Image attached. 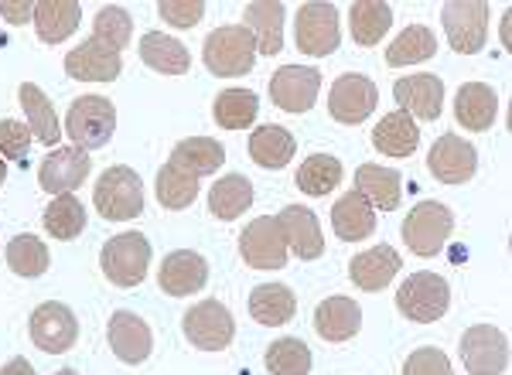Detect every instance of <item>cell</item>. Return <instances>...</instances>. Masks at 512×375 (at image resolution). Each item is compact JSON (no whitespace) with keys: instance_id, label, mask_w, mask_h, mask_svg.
<instances>
[{"instance_id":"obj_10","label":"cell","mask_w":512,"mask_h":375,"mask_svg":"<svg viewBox=\"0 0 512 375\" xmlns=\"http://www.w3.org/2000/svg\"><path fill=\"white\" fill-rule=\"evenodd\" d=\"M342 41V28H338L335 4H321L311 0L297 11V48L311 58H328Z\"/></svg>"},{"instance_id":"obj_35","label":"cell","mask_w":512,"mask_h":375,"mask_svg":"<svg viewBox=\"0 0 512 375\" xmlns=\"http://www.w3.org/2000/svg\"><path fill=\"white\" fill-rule=\"evenodd\" d=\"M253 205V185L243 174H226L209 191V212L222 222H233Z\"/></svg>"},{"instance_id":"obj_14","label":"cell","mask_w":512,"mask_h":375,"mask_svg":"<svg viewBox=\"0 0 512 375\" xmlns=\"http://www.w3.org/2000/svg\"><path fill=\"white\" fill-rule=\"evenodd\" d=\"M79 338V321L59 300H48L31 314V341L48 355H62L76 345Z\"/></svg>"},{"instance_id":"obj_4","label":"cell","mask_w":512,"mask_h":375,"mask_svg":"<svg viewBox=\"0 0 512 375\" xmlns=\"http://www.w3.org/2000/svg\"><path fill=\"white\" fill-rule=\"evenodd\" d=\"M117 130V110H113L110 99L103 96H82L72 103L69 116H65V130L72 140V147L79 150H93L106 147Z\"/></svg>"},{"instance_id":"obj_31","label":"cell","mask_w":512,"mask_h":375,"mask_svg":"<svg viewBox=\"0 0 512 375\" xmlns=\"http://www.w3.org/2000/svg\"><path fill=\"white\" fill-rule=\"evenodd\" d=\"M294 150H297L294 133L287 127H277V123H267V127L250 133L253 161L260 164V168H267V171L287 168V164H291V157H294Z\"/></svg>"},{"instance_id":"obj_42","label":"cell","mask_w":512,"mask_h":375,"mask_svg":"<svg viewBox=\"0 0 512 375\" xmlns=\"http://www.w3.org/2000/svg\"><path fill=\"white\" fill-rule=\"evenodd\" d=\"M270 375H308L311 372V348L301 338H280L263 355Z\"/></svg>"},{"instance_id":"obj_15","label":"cell","mask_w":512,"mask_h":375,"mask_svg":"<svg viewBox=\"0 0 512 375\" xmlns=\"http://www.w3.org/2000/svg\"><path fill=\"white\" fill-rule=\"evenodd\" d=\"M239 256L253 270H280L287 266V243L277 229V219L263 215L246 225V232L239 236Z\"/></svg>"},{"instance_id":"obj_20","label":"cell","mask_w":512,"mask_h":375,"mask_svg":"<svg viewBox=\"0 0 512 375\" xmlns=\"http://www.w3.org/2000/svg\"><path fill=\"white\" fill-rule=\"evenodd\" d=\"M106 338H110V348L120 362L127 365H140L151 358V348H154V338H151V328L137 318L134 311H117L110 318V328H106Z\"/></svg>"},{"instance_id":"obj_6","label":"cell","mask_w":512,"mask_h":375,"mask_svg":"<svg viewBox=\"0 0 512 375\" xmlns=\"http://www.w3.org/2000/svg\"><path fill=\"white\" fill-rule=\"evenodd\" d=\"M454 229V215L448 205L441 202H420L410 208V215L403 219V243L410 246L414 256H437L448 243Z\"/></svg>"},{"instance_id":"obj_49","label":"cell","mask_w":512,"mask_h":375,"mask_svg":"<svg viewBox=\"0 0 512 375\" xmlns=\"http://www.w3.org/2000/svg\"><path fill=\"white\" fill-rule=\"evenodd\" d=\"M0 375H35V369H31L28 358H11V362L0 369Z\"/></svg>"},{"instance_id":"obj_39","label":"cell","mask_w":512,"mask_h":375,"mask_svg":"<svg viewBox=\"0 0 512 375\" xmlns=\"http://www.w3.org/2000/svg\"><path fill=\"white\" fill-rule=\"evenodd\" d=\"M434 52H437L434 31L424 28V24H410V28L400 31L393 45L386 48V62L390 65H417V62L434 58Z\"/></svg>"},{"instance_id":"obj_50","label":"cell","mask_w":512,"mask_h":375,"mask_svg":"<svg viewBox=\"0 0 512 375\" xmlns=\"http://www.w3.org/2000/svg\"><path fill=\"white\" fill-rule=\"evenodd\" d=\"M4 178H7V164H4V157H0V185H4Z\"/></svg>"},{"instance_id":"obj_26","label":"cell","mask_w":512,"mask_h":375,"mask_svg":"<svg viewBox=\"0 0 512 375\" xmlns=\"http://www.w3.org/2000/svg\"><path fill=\"white\" fill-rule=\"evenodd\" d=\"M499 116V99L485 82H465L454 99V120L465 130H489Z\"/></svg>"},{"instance_id":"obj_24","label":"cell","mask_w":512,"mask_h":375,"mask_svg":"<svg viewBox=\"0 0 512 375\" xmlns=\"http://www.w3.org/2000/svg\"><path fill=\"white\" fill-rule=\"evenodd\" d=\"M400 273V253L393 246H373L349 263V280L359 290H383Z\"/></svg>"},{"instance_id":"obj_47","label":"cell","mask_w":512,"mask_h":375,"mask_svg":"<svg viewBox=\"0 0 512 375\" xmlns=\"http://www.w3.org/2000/svg\"><path fill=\"white\" fill-rule=\"evenodd\" d=\"M35 133L28 130V123L21 120H0V154L4 157H24L31 147Z\"/></svg>"},{"instance_id":"obj_18","label":"cell","mask_w":512,"mask_h":375,"mask_svg":"<svg viewBox=\"0 0 512 375\" xmlns=\"http://www.w3.org/2000/svg\"><path fill=\"white\" fill-rule=\"evenodd\" d=\"M277 229L284 236L287 249L301 260H318L325 253V236H321L318 215L304 205H287L284 212L277 215Z\"/></svg>"},{"instance_id":"obj_23","label":"cell","mask_w":512,"mask_h":375,"mask_svg":"<svg viewBox=\"0 0 512 375\" xmlns=\"http://www.w3.org/2000/svg\"><path fill=\"white\" fill-rule=\"evenodd\" d=\"M332 229L338 239L345 243H359V239H369L376 232V208L359 195V191H349L342 195L332 208Z\"/></svg>"},{"instance_id":"obj_1","label":"cell","mask_w":512,"mask_h":375,"mask_svg":"<svg viewBox=\"0 0 512 375\" xmlns=\"http://www.w3.org/2000/svg\"><path fill=\"white\" fill-rule=\"evenodd\" d=\"M93 205L106 222H127L144 212V185L134 168H106L93 188Z\"/></svg>"},{"instance_id":"obj_8","label":"cell","mask_w":512,"mask_h":375,"mask_svg":"<svg viewBox=\"0 0 512 375\" xmlns=\"http://www.w3.org/2000/svg\"><path fill=\"white\" fill-rule=\"evenodd\" d=\"M444 35L458 55H475L489 38V4L482 0H454L441 11Z\"/></svg>"},{"instance_id":"obj_44","label":"cell","mask_w":512,"mask_h":375,"mask_svg":"<svg viewBox=\"0 0 512 375\" xmlns=\"http://www.w3.org/2000/svg\"><path fill=\"white\" fill-rule=\"evenodd\" d=\"M154 191H158V202L164 208H188L198 198V178L175 168V164H164L158 171V185H154Z\"/></svg>"},{"instance_id":"obj_13","label":"cell","mask_w":512,"mask_h":375,"mask_svg":"<svg viewBox=\"0 0 512 375\" xmlns=\"http://www.w3.org/2000/svg\"><path fill=\"white\" fill-rule=\"evenodd\" d=\"M427 168L441 185H465L478 171V150L468 140H461L458 133H444L427 154Z\"/></svg>"},{"instance_id":"obj_12","label":"cell","mask_w":512,"mask_h":375,"mask_svg":"<svg viewBox=\"0 0 512 375\" xmlns=\"http://www.w3.org/2000/svg\"><path fill=\"white\" fill-rule=\"evenodd\" d=\"M379 103V89L373 79H366V75H342V79H335L332 93H328V110L338 123H345V127H355V123L369 120Z\"/></svg>"},{"instance_id":"obj_51","label":"cell","mask_w":512,"mask_h":375,"mask_svg":"<svg viewBox=\"0 0 512 375\" xmlns=\"http://www.w3.org/2000/svg\"><path fill=\"white\" fill-rule=\"evenodd\" d=\"M55 375H79L76 369H62V372H55Z\"/></svg>"},{"instance_id":"obj_22","label":"cell","mask_w":512,"mask_h":375,"mask_svg":"<svg viewBox=\"0 0 512 375\" xmlns=\"http://www.w3.org/2000/svg\"><path fill=\"white\" fill-rule=\"evenodd\" d=\"M243 28L253 35L256 52L260 55L284 52V4H277V0H256V4H246Z\"/></svg>"},{"instance_id":"obj_37","label":"cell","mask_w":512,"mask_h":375,"mask_svg":"<svg viewBox=\"0 0 512 375\" xmlns=\"http://www.w3.org/2000/svg\"><path fill=\"white\" fill-rule=\"evenodd\" d=\"M294 185L311 198H325L328 191H335L342 185V164H338V157H328V154L308 157V161L301 164V171H297Z\"/></svg>"},{"instance_id":"obj_5","label":"cell","mask_w":512,"mask_h":375,"mask_svg":"<svg viewBox=\"0 0 512 375\" xmlns=\"http://www.w3.org/2000/svg\"><path fill=\"white\" fill-rule=\"evenodd\" d=\"M99 266H103V277L117 287H137L151 266V243L140 232L113 236L99 253Z\"/></svg>"},{"instance_id":"obj_36","label":"cell","mask_w":512,"mask_h":375,"mask_svg":"<svg viewBox=\"0 0 512 375\" xmlns=\"http://www.w3.org/2000/svg\"><path fill=\"white\" fill-rule=\"evenodd\" d=\"M390 24H393V11L386 4H379V0H359L349 11V28L355 45H366V48L379 45L386 31H390Z\"/></svg>"},{"instance_id":"obj_28","label":"cell","mask_w":512,"mask_h":375,"mask_svg":"<svg viewBox=\"0 0 512 375\" xmlns=\"http://www.w3.org/2000/svg\"><path fill=\"white\" fill-rule=\"evenodd\" d=\"M373 147L386 157H410L414 154V150L420 147V130L414 123V116H407L403 110L383 116L373 130Z\"/></svg>"},{"instance_id":"obj_9","label":"cell","mask_w":512,"mask_h":375,"mask_svg":"<svg viewBox=\"0 0 512 375\" xmlns=\"http://www.w3.org/2000/svg\"><path fill=\"white\" fill-rule=\"evenodd\" d=\"M458 355L468 375H502L509 365V341L495 324H475L461 335Z\"/></svg>"},{"instance_id":"obj_48","label":"cell","mask_w":512,"mask_h":375,"mask_svg":"<svg viewBox=\"0 0 512 375\" xmlns=\"http://www.w3.org/2000/svg\"><path fill=\"white\" fill-rule=\"evenodd\" d=\"M0 14L11 24H24L28 18H35V4L31 0H24V4H18V0H0Z\"/></svg>"},{"instance_id":"obj_45","label":"cell","mask_w":512,"mask_h":375,"mask_svg":"<svg viewBox=\"0 0 512 375\" xmlns=\"http://www.w3.org/2000/svg\"><path fill=\"white\" fill-rule=\"evenodd\" d=\"M158 14L171 24V28L185 31V28H195V24L202 21L205 4H202V0H161Z\"/></svg>"},{"instance_id":"obj_2","label":"cell","mask_w":512,"mask_h":375,"mask_svg":"<svg viewBox=\"0 0 512 375\" xmlns=\"http://www.w3.org/2000/svg\"><path fill=\"white\" fill-rule=\"evenodd\" d=\"M202 58L212 75H226V79L246 75L256 62V41L243 24H226L205 38Z\"/></svg>"},{"instance_id":"obj_25","label":"cell","mask_w":512,"mask_h":375,"mask_svg":"<svg viewBox=\"0 0 512 375\" xmlns=\"http://www.w3.org/2000/svg\"><path fill=\"white\" fill-rule=\"evenodd\" d=\"M362 311L352 297H328L315 311V331L325 341H349L359 335Z\"/></svg>"},{"instance_id":"obj_29","label":"cell","mask_w":512,"mask_h":375,"mask_svg":"<svg viewBox=\"0 0 512 375\" xmlns=\"http://www.w3.org/2000/svg\"><path fill=\"white\" fill-rule=\"evenodd\" d=\"M82 21V7L76 0H41L35 4V28L45 45H62Z\"/></svg>"},{"instance_id":"obj_21","label":"cell","mask_w":512,"mask_h":375,"mask_svg":"<svg viewBox=\"0 0 512 375\" xmlns=\"http://www.w3.org/2000/svg\"><path fill=\"white\" fill-rule=\"evenodd\" d=\"M65 72L79 82H113L123 72V58L89 38L65 55Z\"/></svg>"},{"instance_id":"obj_32","label":"cell","mask_w":512,"mask_h":375,"mask_svg":"<svg viewBox=\"0 0 512 375\" xmlns=\"http://www.w3.org/2000/svg\"><path fill=\"white\" fill-rule=\"evenodd\" d=\"M222 161H226V150L219 147V140L188 137V140H181V144H175L168 164H175V168L192 174V178H202V174H216L222 168Z\"/></svg>"},{"instance_id":"obj_17","label":"cell","mask_w":512,"mask_h":375,"mask_svg":"<svg viewBox=\"0 0 512 375\" xmlns=\"http://www.w3.org/2000/svg\"><path fill=\"white\" fill-rule=\"evenodd\" d=\"M393 99L400 103V110L417 120H437L444 110V82L434 72L420 75H403L393 86Z\"/></svg>"},{"instance_id":"obj_27","label":"cell","mask_w":512,"mask_h":375,"mask_svg":"<svg viewBox=\"0 0 512 375\" xmlns=\"http://www.w3.org/2000/svg\"><path fill=\"white\" fill-rule=\"evenodd\" d=\"M355 191H359L373 208L393 212L403 198V178H400V171H393V168L362 164V168H355Z\"/></svg>"},{"instance_id":"obj_3","label":"cell","mask_w":512,"mask_h":375,"mask_svg":"<svg viewBox=\"0 0 512 375\" xmlns=\"http://www.w3.org/2000/svg\"><path fill=\"white\" fill-rule=\"evenodd\" d=\"M396 307H400L403 318L417 324L441 321L451 307L448 280L437 277V273H414V277H407L400 283V290H396Z\"/></svg>"},{"instance_id":"obj_16","label":"cell","mask_w":512,"mask_h":375,"mask_svg":"<svg viewBox=\"0 0 512 375\" xmlns=\"http://www.w3.org/2000/svg\"><path fill=\"white\" fill-rule=\"evenodd\" d=\"M321 89V72L308 69V65H284L270 79V99L284 113H308L318 99Z\"/></svg>"},{"instance_id":"obj_41","label":"cell","mask_w":512,"mask_h":375,"mask_svg":"<svg viewBox=\"0 0 512 375\" xmlns=\"http://www.w3.org/2000/svg\"><path fill=\"white\" fill-rule=\"evenodd\" d=\"M130 35H134V21L123 7L110 4V7H99L96 18H93V41H99L103 48L120 55V48H127Z\"/></svg>"},{"instance_id":"obj_30","label":"cell","mask_w":512,"mask_h":375,"mask_svg":"<svg viewBox=\"0 0 512 375\" xmlns=\"http://www.w3.org/2000/svg\"><path fill=\"white\" fill-rule=\"evenodd\" d=\"M140 58H144V65H151V69L161 75H185L192 69L188 48L181 45L178 38H168L164 31H147V35L140 38Z\"/></svg>"},{"instance_id":"obj_46","label":"cell","mask_w":512,"mask_h":375,"mask_svg":"<svg viewBox=\"0 0 512 375\" xmlns=\"http://www.w3.org/2000/svg\"><path fill=\"white\" fill-rule=\"evenodd\" d=\"M403 375H451V362L441 348H417L403 362Z\"/></svg>"},{"instance_id":"obj_11","label":"cell","mask_w":512,"mask_h":375,"mask_svg":"<svg viewBox=\"0 0 512 375\" xmlns=\"http://www.w3.org/2000/svg\"><path fill=\"white\" fill-rule=\"evenodd\" d=\"M89 171H93V157H89L86 150L55 147L52 154L41 161L38 185H41V191H48V195H55V198L72 195V191L89 178Z\"/></svg>"},{"instance_id":"obj_7","label":"cell","mask_w":512,"mask_h":375,"mask_svg":"<svg viewBox=\"0 0 512 375\" xmlns=\"http://www.w3.org/2000/svg\"><path fill=\"white\" fill-rule=\"evenodd\" d=\"M181 331L202 352H222L236 335V321L229 314V307L219 304V300H198L192 311H185V318H181Z\"/></svg>"},{"instance_id":"obj_33","label":"cell","mask_w":512,"mask_h":375,"mask_svg":"<svg viewBox=\"0 0 512 375\" xmlns=\"http://www.w3.org/2000/svg\"><path fill=\"white\" fill-rule=\"evenodd\" d=\"M18 99H21V110L28 113V130H35V140L48 147H59V137H62V123L55 116V106L48 103V96L41 93L35 82H24L18 89Z\"/></svg>"},{"instance_id":"obj_34","label":"cell","mask_w":512,"mask_h":375,"mask_svg":"<svg viewBox=\"0 0 512 375\" xmlns=\"http://www.w3.org/2000/svg\"><path fill=\"white\" fill-rule=\"evenodd\" d=\"M297 311V297L291 287L284 283H260V287L250 294V314L267 328H277V324H287Z\"/></svg>"},{"instance_id":"obj_19","label":"cell","mask_w":512,"mask_h":375,"mask_svg":"<svg viewBox=\"0 0 512 375\" xmlns=\"http://www.w3.org/2000/svg\"><path fill=\"white\" fill-rule=\"evenodd\" d=\"M205 280H209V263L198 253H192V249H175V253H168L158 270L161 290L171 297L198 294V290L205 287Z\"/></svg>"},{"instance_id":"obj_40","label":"cell","mask_w":512,"mask_h":375,"mask_svg":"<svg viewBox=\"0 0 512 375\" xmlns=\"http://www.w3.org/2000/svg\"><path fill=\"white\" fill-rule=\"evenodd\" d=\"M45 229L52 232L55 239L69 243V239H76L79 232L86 229V208H82L76 195H59L45 208Z\"/></svg>"},{"instance_id":"obj_38","label":"cell","mask_w":512,"mask_h":375,"mask_svg":"<svg viewBox=\"0 0 512 375\" xmlns=\"http://www.w3.org/2000/svg\"><path fill=\"white\" fill-rule=\"evenodd\" d=\"M256 113H260V103L250 89H226L212 103V116L222 130H246L256 120Z\"/></svg>"},{"instance_id":"obj_43","label":"cell","mask_w":512,"mask_h":375,"mask_svg":"<svg viewBox=\"0 0 512 375\" xmlns=\"http://www.w3.org/2000/svg\"><path fill=\"white\" fill-rule=\"evenodd\" d=\"M7 266H11L18 277L35 280L48 270V246L38 236H14L7 243Z\"/></svg>"}]
</instances>
